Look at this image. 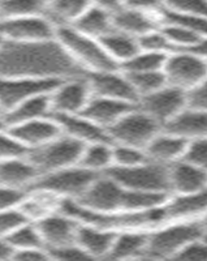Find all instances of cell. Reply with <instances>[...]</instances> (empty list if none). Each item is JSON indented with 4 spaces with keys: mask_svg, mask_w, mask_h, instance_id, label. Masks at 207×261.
Listing matches in <instances>:
<instances>
[{
    "mask_svg": "<svg viewBox=\"0 0 207 261\" xmlns=\"http://www.w3.org/2000/svg\"><path fill=\"white\" fill-rule=\"evenodd\" d=\"M11 260L21 261H46L51 260L48 251L46 248H33L25 249V251H16L13 252Z\"/></svg>",
    "mask_w": 207,
    "mask_h": 261,
    "instance_id": "48",
    "label": "cell"
},
{
    "mask_svg": "<svg viewBox=\"0 0 207 261\" xmlns=\"http://www.w3.org/2000/svg\"><path fill=\"white\" fill-rule=\"evenodd\" d=\"M160 29H162L163 34L166 36L167 41L169 42L172 53L180 50H190L203 38V37L198 36L180 25L172 24V22H163Z\"/></svg>",
    "mask_w": 207,
    "mask_h": 261,
    "instance_id": "35",
    "label": "cell"
},
{
    "mask_svg": "<svg viewBox=\"0 0 207 261\" xmlns=\"http://www.w3.org/2000/svg\"><path fill=\"white\" fill-rule=\"evenodd\" d=\"M115 237L116 232L110 228L80 223L76 243L81 247V249L87 255L90 260L108 258Z\"/></svg>",
    "mask_w": 207,
    "mask_h": 261,
    "instance_id": "19",
    "label": "cell"
},
{
    "mask_svg": "<svg viewBox=\"0 0 207 261\" xmlns=\"http://www.w3.org/2000/svg\"><path fill=\"white\" fill-rule=\"evenodd\" d=\"M48 0H2L0 17L45 15Z\"/></svg>",
    "mask_w": 207,
    "mask_h": 261,
    "instance_id": "34",
    "label": "cell"
},
{
    "mask_svg": "<svg viewBox=\"0 0 207 261\" xmlns=\"http://www.w3.org/2000/svg\"><path fill=\"white\" fill-rule=\"evenodd\" d=\"M64 80V79H63ZM62 80L29 77H0V109L7 113L25 99L51 93Z\"/></svg>",
    "mask_w": 207,
    "mask_h": 261,
    "instance_id": "12",
    "label": "cell"
},
{
    "mask_svg": "<svg viewBox=\"0 0 207 261\" xmlns=\"http://www.w3.org/2000/svg\"><path fill=\"white\" fill-rule=\"evenodd\" d=\"M163 72L167 84L188 93L207 77V59L190 50L173 51L167 55Z\"/></svg>",
    "mask_w": 207,
    "mask_h": 261,
    "instance_id": "7",
    "label": "cell"
},
{
    "mask_svg": "<svg viewBox=\"0 0 207 261\" xmlns=\"http://www.w3.org/2000/svg\"><path fill=\"white\" fill-rule=\"evenodd\" d=\"M55 38L86 74L119 68L107 54L101 39L83 34L73 27L56 28Z\"/></svg>",
    "mask_w": 207,
    "mask_h": 261,
    "instance_id": "2",
    "label": "cell"
},
{
    "mask_svg": "<svg viewBox=\"0 0 207 261\" xmlns=\"http://www.w3.org/2000/svg\"><path fill=\"white\" fill-rule=\"evenodd\" d=\"M101 42L111 59L119 65V68L141 50L138 38L117 29L111 30L108 34L101 38Z\"/></svg>",
    "mask_w": 207,
    "mask_h": 261,
    "instance_id": "30",
    "label": "cell"
},
{
    "mask_svg": "<svg viewBox=\"0 0 207 261\" xmlns=\"http://www.w3.org/2000/svg\"><path fill=\"white\" fill-rule=\"evenodd\" d=\"M130 83L133 85L138 99L143 95L151 94L158 89L167 85L166 76L163 71L139 72V73H127Z\"/></svg>",
    "mask_w": 207,
    "mask_h": 261,
    "instance_id": "36",
    "label": "cell"
},
{
    "mask_svg": "<svg viewBox=\"0 0 207 261\" xmlns=\"http://www.w3.org/2000/svg\"><path fill=\"white\" fill-rule=\"evenodd\" d=\"M137 106L164 127L188 106L187 92L167 84L157 92L139 98Z\"/></svg>",
    "mask_w": 207,
    "mask_h": 261,
    "instance_id": "11",
    "label": "cell"
},
{
    "mask_svg": "<svg viewBox=\"0 0 207 261\" xmlns=\"http://www.w3.org/2000/svg\"><path fill=\"white\" fill-rule=\"evenodd\" d=\"M0 2H2V0H0Z\"/></svg>",
    "mask_w": 207,
    "mask_h": 261,
    "instance_id": "56",
    "label": "cell"
},
{
    "mask_svg": "<svg viewBox=\"0 0 207 261\" xmlns=\"http://www.w3.org/2000/svg\"><path fill=\"white\" fill-rule=\"evenodd\" d=\"M190 51H194V53H197L198 55L203 57L204 59H207V37H203L194 47L190 48Z\"/></svg>",
    "mask_w": 207,
    "mask_h": 261,
    "instance_id": "51",
    "label": "cell"
},
{
    "mask_svg": "<svg viewBox=\"0 0 207 261\" xmlns=\"http://www.w3.org/2000/svg\"><path fill=\"white\" fill-rule=\"evenodd\" d=\"M83 146L85 144L62 134L45 145L29 150L27 157L43 175L78 165Z\"/></svg>",
    "mask_w": 207,
    "mask_h": 261,
    "instance_id": "5",
    "label": "cell"
},
{
    "mask_svg": "<svg viewBox=\"0 0 207 261\" xmlns=\"http://www.w3.org/2000/svg\"><path fill=\"white\" fill-rule=\"evenodd\" d=\"M59 123L62 132L82 144H92L95 141L110 140L107 130L95 124L83 114L73 115H52Z\"/></svg>",
    "mask_w": 207,
    "mask_h": 261,
    "instance_id": "23",
    "label": "cell"
},
{
    "mask_svg": "<svg viewBox=\"0 0 207 261\" xmlns=\"http://www.w3.org/2000/svg\"><path fill=\"white\" fill-rule=\"evenodd\" d=\"M92 2L94 6L99 7V8L104 9L112 15L116 11L124 7V0H92Z\"/></svg>",
    "mask_w": 207,
    "mask_h": 261,
    "instance_id": "49",
    "label": "cell"
},
{
    "mask_svg": "<svg viewBox=\"0 0 207 261\" xmlns=\"http://www.w3.org/2000/svg\"><path fill=\"white\" fill-rule=\"evenodd\" d=\"M25 195H26V191L0 186V211L18 208L21 201L24 200Z\"/></svg>",
    "mask_w": 207,
    "mask_h": 261,
    "instance_id": "45",
    "label": "cell"
},
{
    "mask_svg": "<svg viewBox=\"0 0 207 261\" xmlns=\"http://www.w3.org/2000/svg\"><path fill=\"white\" fill-rule=\"evenodd\" d=\"M7 127L20 124V123L29 122L34 119L46 118L52 115V107H51L50 93L38 94L30 97L15 106L9 111L3 114Z\"/></svg>",
    "mask_w": 207,
    "mask_h": 261,
    "instance_id": "27",
    "label": "cell"
},
{
    "mask_svg": "<svg viewBox=\"0 0 207 261\" xmlns=\"http://www.w3.org/2000/svg\"><path fill=\"white\" fill-rule=\"evenodd\" d=\"M39 176L41 172L27 155L0 161V186L3 187L27 191Z\"/></svg>",
    "mask_w": 207,
    "mask_h": 261,
    "instance_id": "17",
    "label": "cell"
},
{
    "mask_svg": "<svg viewBox=\"0 0 207 261\" xmlns=\"http://www.w3.org/2000/svg\"><path fill=\"white\" fill-rule=\"evenodd\" d=\"M92 97L93 93L86 74L64 79L50 93L52 115L81 114Z\"/></svg>",
    "mask_w": 207,
    "mask_h": 261,
    "instance_id": "10",
    "label": "cell"
},
{
    "mask_svg": "<svg viewBox=\"0 0 207 261\" xmlns=\"http://www.w3.org/2000/svg\"><path fill=\"white\" fill-rule=\"evenodd\" d=\"M163 8L173 13L207 16V0H162Z\"/></svg>",
    "mask_w": 207,
    "mask_h": 261,
    "instance_id": "38",
    "label": "cell"
},
{
    "mask_svg": "<svg viewBox=\"0 0 207 261\" xmlns=\"http://www.w3.org/2000/svg\"><path fill=\"white\" fill-rule=\"evenodd\" d=\"M166 54L154 53V51L141 50L130 58L128 62L120 67L125 73H139V72H153L163 71L164 63H166Z\"/></svg>",
    "mask_w": 207,
    "mask_h": 261,
    "instance_id": "33",
    "label": "cell"
},
{
    "mask_svg": "<svg viewBox=\"0 0 207 261\" xmlns=\"http://www.w3.org/2000/svg\"><path fill=\"white\" fill-rule=\"evenodd\" d=\"M8 129L22 145L26 146L27 150L45 145L63 134L59 123L52 115L20 123L8 127Z\"/></svg>",
    "mask_w": 207,
    "mask_h": 261,
    "instance_id": "16",
    "label": "cell"
},
{
    "mask_svg": "<svg viewBox=\"0 0 207 261\" xmlns=\"http://www.w3.org/2000/svg\"><path fill=\"white\" fill-rule=\"evenodd\" d=\"M162 128L154 118L136 105L108 129V137L112 143L145 149Z\"/></svg>",
    "mask_w": 207,
    "mask_h": 261,
    "instance_id": "6",
    "label": "cell"
},
{
    "mask_svg": "<svg viewBox=\"0 0 207 261\" xmlns=\"http://www.w3.org/2000/svg\"><path fill=\"white\" fill-rule=\"evenodd\" d=\"M0 114H3V111H2V109H0Z\"/></svg>",
    "mask_w": 207,
    "mask_h": 261,
    "instance_id": "55",
    "label": "cell"
},
{
    "mask_svg": "<svg viewBox=\"0 0 207 261\" xmlns=\"http://www.w3.org/2000/svg\"><path fill=\"white\" fill-rule=\"evenodd\" d=\"M188 106L207 111V77L187 93Z\"/></svg>",
    "mask_w": 207,
    "mask_h": 261,
    "instance_id": "46",
    "label": "cell"
},
{
    "mask_svg": "<svg viewBox=\"0 0 207 261\" xmlns=\"http://www.w3.org/2000/svg\"><path fill=\"white\" fill-rule=\"evenodd\" d=\"M134 106H136L134 103L93 95L87 106L85 107V110L81 114L87 116L95 124L106 129L107 134H108V129Z\"/></svg>",
    "mask_w": 207,
    "mask_h": 261,
    "instance_id": "22",
    "label": "cell"
},
{
    "mask_svg": "<svg viewBox=\"0 0 207 261\" xmlns=\"http://www.w3.org/2000/svg\"><path fill=\"white\" fill-rule=\"evenodd\" d=\"M6 128H8V127H7L6 120H4V115L3 114H0V130L6 129Z\"/></svg>",
    "mask_w": 207,
    "mask_h": 261,
    "instance_id": "53",
    "label": "cell"
},
{
    "mask_svg": "<svg viewBox=\"0 0 207 261\" xmlns=\"http://www.w3.org/2000/svg\"><path fill=\"white\" fill-rule=\"evenodd\" d=\"M169 195L207 190V172L181 158L168 166Z\"/></svg>",
    "mask_w": 207,
    "mask_h": 261,
    "instance_id": "18",
    "label": "cell"
},
{
    "mask_svg": "<svg viewBox=\"0 0 207 261\" xmlns=\"http://www.w3.org/2000/svg\"><path fill=\"white\" fill-rule=\"evenodd\" d=\"M86 74L56 38L46 42H8L0 46V77L63 80Z\"/></svg>",
    "mask_w": 207,
    "mask_h": 261,
    "instance_id": "1",
    "label": "cell"
},
{
    "mask_svg": "<svg viewBox=\"0 0 207 261\" xmlns=\"http://www.w3.org/2000/svg\"><path fill=\"white\" fill-rule=\"evenodd\" d=\"M107 174L128 190L169 195L168 166L150 160L127 169H111Z\"/></svg>",
    "mask_w": 207,
    "mask_h": 261,
    "instance_id": "4",
    "label": "cell"
},
{
    "mask_svg": "<svg viewBox=\"0 0 207 261\" xmlns=\"http://www.w3.org/2000/svg\"><path fill=\"white\" fill-rule=\"evenodd\" d=\"M86 76H87L93 95L111 98L116 101L134 105L138 102L137 93L128 74L120 68L87 73Z\"/></svg>",
    "mask_w": 207,
    "mask_h": 261,
    "instance_id": "13",
    "label": "cell"
},
{
    "mask_svg": "<svg viewBox=\"0 0 207 261\" xmlns=\"http://www.w3.org/2000/svg\"><path fill=\"white\" fill-rule=\"evenodd\" d=\"M199 222H201L202 227V237H203L204 239H207V213L202 217Z\"/></svg>",
    "mask_w": 207,
    "mask_h": 261,
    "instance_id": "52",
    "label": "cell"
},
{
    "mask_svg": "<svg viewBox=\"0 0 207 261\" xmlns=\"http://www.w3.org/2000/svg\"><path fill=\"white\" fill-rule=\"evenodd\" d=\"M113 145V166L112 169H127V167L136 166L139 163L147 161L145 149L137 146L125 145V144H116Z\"/></svg>",
    "mask_w": 207,
    "mask_h": 261,
    "instance_id": "37",
    "label": "cell"
},
{
    "mask_svg": "<svg viewBox=\"0 0 207 261\" xmlns=\"http://www.w3.org/2000/svg\"><path fill=\"white\" fill-rule=\"evenodd\" d=\"M0 36L8 42L52 41L56 27L45 15L0 17Z\"/></svg>",
    "mask_w": 207,
    "mask_h": 261,
    "instance_id": "9",
    "label": "cell"
},
{
    "mask_svg": "<svg viewBox=\"0 0 207 261\" xmlns=\"http://www.w3.org/2000/svg\"><path fill=\"white\" fill-rule=\"evenodd\" d=\"M51 260H90L77 243L63 246L59 248L47 249Z\"/></svg>",
    "mask_w": 207,
    "mask_h": 261,
    "instance_id": "44",
    "label": "cell"
},
{
    "mask_svg": "<svg viewBox=\"0 0 207 261\" xmlns=\"http://www.w3.org/2000/svg\"><path fill=\"white\" fill-rule=\"evenodd\" d=\"M63 200L64 199L50 191L34 187L26 191V195L18 208L25 214L27 220L32 222H38L45 217L60 211Z\"/></svg>",
    "mask_w": 207,
    "mask_h": 261,
    "instance_id": "25",
    "label": "cell"
},
{
    "mask_svg": "<svg viewBox=\"0 0 207 261\" xmlns=\"http://www.w3.org/2000/svg\"><path fill=\"white\" fill-rule=\"evenodd\" d=\"M149 231L124 230L116 232L108 258L111 260H138L145 258Z\"/></svg>",
    "mask_w": 207,
    "mask_h": 261,
    "instance_id": "26",
    "label": "cell"
},
{
    "mask_svg": "<svg viewBox=\"0 0 207 261\" xmlns=\"http://www.w3.org/2000/svg\"><path fill=\"white\" fill-rule=\"evenodd\" d=\"M27 153L29 150L26 146L22 145L8 128L0 130V161L25 157L27 155Z\"/></svg>",
    "mask_w": 207,
    "mask_h": 261,
    "instance_id": "39",
    "label": "cell"
},
{
    "mask_svg": "<svg viewBox=\"0 0 207 261\" xmlns=\"http://www.w3.org/2000/svg\"><path fill=\"white\" fill-rule=\"evenodd\" d=\"M97 176L98 174H94L90 170L80 165H74V166L43 174L39 176L32 188L36 187L50 191L64 200H77Z\"/></svg>",
    "mask_w": 207,
    "mask_h": 261,
    "instance_id": "8",
    "label": "cell"
},
{
    "mask_svg": "<svg viewBox=\"0 0 207 261\" xmlns=\"http://www.w3.org/2000/svg\"><path fill=\"white\" fill-rule=\"evenodd\" d=\"M78 165L94 174H107L113 166V145L111 140L86 144Z\"/></svg>",
    "mask_w": 207,
    "mask_h": 261,
    "instance_id": "28",
    "label": "cell"
},
{
    "mask_svg": "<svg viewBox=\"0 0 207 261\" xmlns=\"http://www.w3.org/2000/svg\"><path fill=\"white\" fill-rule=\"evenodd\" d=\"M163 208L167 222L201 221L207 213V190L194 193L169 195Z\"/></svg>",
    "mask_w": 207,
    "mask_h": 261,
    "instance_id": "15",
    "label": "cell"
},
{
    "mask_svg": "<svg viewBox=\"0 0 207 261\" xmlns=\"http://www.w3.org/2000/svg\"><path fill=\"white\" fill-rule=\"evenodd\" d=\"M163 128L187 141L207 137V111L187 106Z\"/></svg>",
    "mask_w": 207,
    "mask_h": 261,
    "instance_id": "24",
    "label": "cell"
},
{
    "mask_svg": "<svg viewBox=\"0 0 207 261\" xmlns=\"http://www.w3.org/2000/svg\"><path fill=\"white\" fill-rule=\"evenodd\" d=\"M3 43H4V38L2 36H0V46L3 45Z\"/></svg>",
    "mask_w": 207,
    "mask_h": 261,
    "instance_id": "54",
    "label": "cell"
},
{
    "mask_svg": "<svg viewBox=\"0 0 207 261\" xmlns=\"http://www.w3.org/2000/svg\"><path fill=\"white\" fill-rule=\"evenodd\" d=\"M72 27L83 34L98 39L103 38L111 30L115 29L112 13L107 12L94 4L86 9Z\"/></svg>",
    "mask_w": 207,
    "mask_h": 261,
    "instance_id": "31",
    "label": "cell"
},
{
    "mask_svg": "<svg viewBox=\"0 0 207 261\" xmlns=\"http://www.w3.org/2000/svg\"><path fill=\"white\" fill-rule=\"evenodd\" d=\"M178 260L207 261V239L199 237L190 242L178 255Z\"/></svg>",
    "mask_w": 207,
    "mask_h": 261,
    "instance_id": "43",
    "label": "cell"
},
{
    "mask_svg": "<svg viewBox=\"0 0 207 261\" xmlns=\"http://www.w3.org/2000/svg\"><path fill=\"white\" fill-rule=\"evenodd\" d=\"M29 221L20 208L0 211V238L6 239L18 226Z\"/></svg>",
    "mask_w": 207,
    "mask_h": 261,
    "instance_id": "42",
    "label": "cell"
},
{
    "mask_svg": "<svg viewBox=\"0 0 207 261\" xmlns=\"http://www.w3.org/2000/svg\"><path fill=\"white\" fill-rule=\"evenodd\" d=\"M183 160L207 172V137L188 141Z\"/></svg>",
    "mask_w": 207,
    "mask_h": 261,
    "instance_id": "40",
    "label": "cell"
},
{
    "mask_svg": "<svg viewBox=\"0 0 207 261\" xmlns=\"http://www.w3.org/2000/svg\"><path fill=\"white\" fill-rule=\"evenodd\" d=\"M124 7L141 12L159 13L163 11V2L162 0H124Z\"/></svg>",
    "mask_w": 207,
    "mask_h": 261,
    "instance_id": "47",
    "label": "cell"
},
{
    "mask_svg": "<svg viewBox=\"0 0 207 261\" xmlns=\"http://www.w3.org/2000/svg\"><path fill=\"white\" fill-rule=\"evenodd\" d=\"M6 241L8 242L13 252L33 248H46L38 226L32 221H26L25 223L18 226L15 231H12L6 238Z\"/></svg>",
    "mask_w": 207,
    "mask_h": 261,
    "instance_id": "32",
    "label": "cell"
},
{
    "mask_svg": "<svg viewBox=\"0 0 207 261\" xmlns=\"http://www.w3.org/2000/svg\"><path fill=\"white\" fill-rule=\"evenodd\" d=\"M36 223L47 249L76 243L80 223L64 212H55Z\"/></svg>",
    "mask_w": 207,
    "mask_h": 261,
    "instance_id": "14",
    "label": "cell"
},
{
    "mask_svg": "<svg viewBox=\"0 0 207 261\" xmlns=\"http://www.w3.org/2000/svg\"><path fill=\"white\" fill-rule=\"evenodd\" d=\"M138 41L139 46H141L142 50L154 51V53L166 54V55L172 53L171 45H169V42L167 41L166 36L163 34L160 28L147 33L145 36H142L141 38H138Z\"/></svg>",
    "mask_w": 207,
    "mask_h": 261,
    "instance_id": "41",
    "label": "cell"
},
{
    "mask_svg": "<svg viewBox=\"0 0 207 261\" xmlns=\"http://www.w3.org/2000/svg\"><path fill=\"white\" fill-rule=\"evenodd\" d=\"M187 144V140L162 128L159 134L155 135L146 145L145 153L147 160L164 166H171L172 163L178 162L184 157Z\"/></svg>",
    "mask_w": 207,
    "mask_h": 261,
    "instance_id": "20",
    "label": "cell"
},
{
    "mask_svg": "<svg viewBox=\"0 0 207 261\" xmlns=\"http://www.w3.org/2000/svg\"><path fill=\"white\" fill-rule=\"evenodd\" d=\"M12 248L4 238H0V260H11L12 258Z\"/></svg>",
    "mask_w": 207,
    "mask_h": 261,
    "instance_id": "50",
    "label": "cell"
},
{
    "mask_svg": "<svg viewBox=\"0 0 207 261\" xmlns=\"http://www.w3.org/2000/svg\"><path fill=\"white\" fill-rule=\"evenodd\" d=\"M112 16L115 29L136 38H141L163 24V11L159 13H147L123 7Z\"/></svg>",
    "mask_w": 207,
    "mask_h": 261,
    "instance_id": "21",
    "label": "cell"
},
{
    "mask_svg": "<svg viewBox=\"0 0 207 261\" xmlns=\"http://www.w3.org/2000/svg\"><path fill=\"white\" fill-rule=\"evenodd\" d=\"M92 4V0H48L45 16L56 28L72 27Z\"/></svg>",
    "mask_w": 207,
    "mask_h": 261,
    "instance_id": "29",
    "label": "cell"
},
{
    "mask_svg": "<svg viewBox=\"0 0 207 261\" xmlns=\"http://www.w3.org/2000/svg\"><path fill=\"white\" fill-rule=\"evenodd\" d=\"M199 237H202L199 221H176L163 223L149 231L145 258H176L190 242Z\"/></svg>",
    "mask_w": 207,
    "mask_h": 261,
    "instance_id": "3",
    "label": "cell"
}]
</instances>
